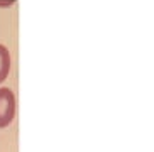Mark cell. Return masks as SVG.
<instances>
[{"label": "cell", "mask_w": 154, "mask_h": 152, "mask_svg": "<svg viewBox=\"0 0 154 152\" xmlns=\"http://www.w3.org/2000/svg\"><path fill=\"white\" fill-rule=\"evenodd\" d=\"M15 4V0H0V5L2 7H9V5Z\"/></svg>", "instance_id": "cell-3"}, {"label": "cell", "mask_w": 154, "mask_h": 152, "mask_svg": "<svg viewBox=\"0 0 154 152\" xmlns=\"http://www.w3.org/2000/svg\"><path fill=\"white\" fill-rule=\"evenodd\" d=\"M10 73V53L5 46L0 44V83L7 80Z\"/></svg>", "instance_id": "cell-2"}, {"label": "cell", "mask_w": 154, "mask_h": 152, "mask_svg": "<svg viewBox=\"0 0 154 152\" xmlns=\"http://www.w3.org/2000/svg\"><path fill=\"white\" fill-rule=\"evenodd\" d=\"M15 117V96L10 88H0V129L10 125Z\"/></svg>", "instance_id": "cell-1"}]
</instances>
